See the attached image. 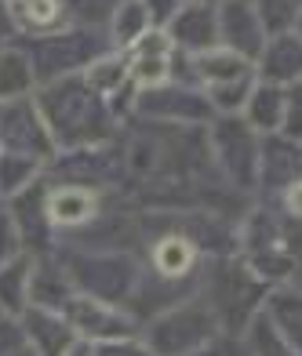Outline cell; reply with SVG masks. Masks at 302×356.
Returning <instances> with one entry per match:
<instances>
[{"label": "cell", "instance_id": "obj_1", "mask_svg": "<svg viewBox=\"0 0 302 356\" xmlns=\"http://www.w3.org/2000/svg\"><path fill=\"white\" fill-rule=\"evenodd\" d=\"M33 102L40 117L51 131V142L58 153L73 149H95V145H109L117 138V117L106 99H99L84 76H62L51 84H40L33 91Z\"/></svg>", "mask_w": 302, "mask_h": 356}, {"label": "cell", "instance_id": "obj_2", "mask_svg": "<svg viewBox=\"0 0 302 356\" xmlns=\"http://www.w3.org/2000/svg\"><path fill=\"white\" fill-rule=\"evenodd\" d=\"M22 47H26L29 62H33L37 88L51 84V80H62V76L84 73L91 58H99L102 51H113L106 33L81 29V26H66V29H58V33H51V37L26 40Z\"/></svg>", "mask_w": 302, "mask_h": 356}, {"label": "cell", "instance_id": "obj_3", "mask_svg": "<svg viewBox=\"0 0 302 356\" xmlns=\"http://www.w3.org/2000/svg\"><path fill=\"white\" fill-rule=\"evenodd\" d=\"M208 138V153L215 160L218 175L226 178L233 189H259V149L262 135L251 131L244 117H212V124L204 127Z\"/></svg>", "mask_w": 302, "mask_h": 356}, {"label": "cell", "instance_id": "obj_4", "mask_svg": "<svg viewBox=\"0 0 302 356\" xmlns=\"http://www.w3.org/2000/svg\"><path fill=\"white\" fill-rule=\"evenodd\" d=\"M262 295H266V284L248 269V262L222 258L218 269H212V277H208L204 302L212 305L222 331H244L248 320L262 309V302H266Z\"/></svg>", "mask_w": 302, "mask_h": 356}, {"label": "cell", "instance_id": "obj_5", "mask_svg": "<svg viewBox=\"0 0 302 356\" xmlns=\"http://www.w3.org/2000/svg\"><path fill=\"white\" fill-rule=\"evenodd\" d=\"M215 334H222V327H218L212 305L204 298H189L182 305H171L150 327H142V338L153 349V356H189L200 346H208Z\"/></svg>", "mask_w": 302, "mask_h": 356}, {"label": "cell", "instance_id": "obj_6", "mask_svg": "<svg viewBox=\"0 0 302 356\" xmlns=\"http://www.w3.org/2000/svg\"><path fill=\"white\" fill-rule=\"evenodd\" d=\"M132 117H142L146 124H164V127H208L215 113L208 106L204 88L168 80L161 88H146L135 95Z\"/></svg>", "mask_w": 302, "mask_h": 356}, {"label": "cell", "instance_id": "obj_7", "mask_svg": "<svg viewBox=\"0 0 302 356\" xmlns=\"http://www.w3.org/2000/svg\"><path fill=\"white\" fill-rule=\"evenodd\" d=\"M0 153H22L40 164H51L58 156L33 95L19 102H0Z\"/></svg>", "mask_w": 302, "mask_h": 356}, {"label": "cell", "instance_id": "obj_8", "mask_svg": "<svg viewBox=\"0 0 302 356\" xmlns=\"http://www.w3.org/2000/svg\"><path fill=\"white\" fill-rule=\"evenodd\" d=\"M62 316L70 320V327L77 331V338L99 346V342H113V338H132V334H142L138 320L132 313H124L120 305L113 302H102V298H91V295H77L66 302Z\"/></svg>", "mask_w": 302, "mask_h": 356}, {"label": "cell", "instance_id": "obj_9", "mask_svg": "<svg viewBox=\"0 0 302 356\" xmlns=\"http://www.w3.org/2000/svg\"><path fill=\"white\" fill-rule=\"evenodd\" d=\"M218 11V44L255 62L269 40V29L255 8V0H222Z\"/></svg>", "mask_w": 302, "mask_h": 356}, {"label": "cell", "instance_id": "obj_10", "mask_svg": "<svg viewBox=\"0 0 302 356\" xmlns=\"http://www.w3.org/2000/svg\"><path fill=\"white\" fill-rule=\"evenodd\" d=\"M44 211L55 233H77V229H88L91 222H99L102 197H99V189H88V186L47 182Z\"/></svg>", "mask_w": 302, "mask_h": 356}, {"label": "cell", "instance_id": "obj_11", "mask_svg": "<svg viewBox=\"0 0 302 356\" xmlns=\"http://www.w3.org/2000/svg\"><path fill=\"white\" fill-rule=\"evenodd\" d=\"M124 58H128V73H132V84L138 91L146 88H161L171 80L175 73V44L168 37V29H146L128 51H124Z\"/></svg>", "mask_w": 302, "mask_h": 356}, {"label": "cell", "instance_id": "obj_12", "mask_svg": "<svg viewBox=\"0 0 302 356\" xmlns=\"http://www.w3.org/2000/svg\"><path fill=\"white\" fill-rule=\"evenodd\" d=\"M44 197H47V175L37 178L29 189H22L19 197L8 200V215L22 236V248L37 258H44L47 244H51V233H55L51 222H47V211H44Z\"/></svg>", "mask_w": 302, "mask_h": 356}, {"label": "cell", "instance_id": "obj_13", "mask_svg": "<svg viewBox=\"0 0 302 356\" xmlns=\"http://www.w3.org/2000/svg\"><path fill=\"white\" fill-rule=\"evenodd\" d=\"M26 346L33 356H66L81 338L70 327V320L58 309H44V305H29V309L19 316Z\"/></svg>", "mask_w": 302, "mask_h": 356}, {"label": "cell", "instance_id": "obj_14", "mask_svg": "<svg viewBox=\"0 0 302 356\" xmlns=\"http://www.w3.org/2000/svg\"><path fill=\"white\" fill-rule=\"evenodd\" d=\"M302 178V145L284 135H266L259 149V189L280 193Z\"/></svg>", "mask_w": 302, "mask_h": 356}, {"label": "cell", "instance_id": "obj_15", "mask_svg": "<svg viewBox=\"0 0 302 356\" xmlns=\"http://www.w3.org/2000/svg\"><path fill=\"white\" fill-rule=\"evenodd\" d=\"M255 76L277 88L302 84V37L295 29L284 33H269L262 55L255 58Z\"/></svg>", "mask_w": 302, "mask_h": 356}, {"label": "cell", "instance_id": "obj_16", "mask_svg": "<svg viewBox=\"0 0 302 356\" xmlns=\"http://www.w3.org/2000/svg\"><path fill=\"white\" fill-rule=\"evenodd\" d=\"M218 4H182L179 15L168 22V37L175 51L200 55L218 44Z\"/></svg>", "mask_w": 302, "mask_h": 356}, {"label": "cell", "instance_id": "obj_17", "mask_svg": "<svg viewBox=\"0 0 302 356\" xmlns=\"http://www.w3.org/2000/svg\"><path fill=\"white\" fill-rule=\"evenodd\" d=\"M4 4H8V15L15 22V33L26 40L51 37V33L70 26V15H66L62 0H4Z\"/></svg>", "mask_w": 302, "mask_h": 356}, {"label": "cell", "instance_id": "obj_18", "mask_svg": "<svg viewBox=\"0 0 302 356\" xmlns=\"http://www.w3.org/2000/svg\"><path fill=\"white\" fill-rule=\"evenodd\" d=\"M189 70H193L197 88H218V84H230V80H241L255 73V62H248L244 55L230 51V47H208L200 55H189Z\"/></svg>", "mask_w": 302, "mask_h": 356}, {"label": "cell", "instance_id": "obj_19", "mask_svg": "<svg viewBox=\"0 0 302 356\" xmlns=\"http://www.w3.org/2000/svg\"><path fill=\"white\" fill-rule=\"evenodd\" d=\"M197 244L189 240L186 233H164L153 240L150 248V262L157 269V277L161 280H186L189 273L197 266Z\"/></svg>", "mask_w": 302, "mask_h": 356}, {"label": "cell", "instance_id": "obj_20", "mask_svg": "<svg viewBox=\"0 0 302 356\" xmlns=\"http://www.w3.org/2000/svg\"><path fill=\"white\" fill-rule=\"evenodd\" d=\"M284 99H288V88H277V84H266V80L255 76V88L248 95V106L241 117L248 120L251 131L266 135H280V124H284Z\"/></svg>", "mask_w": 302, "mask_h": 356}, {"label": "cell", "instance_id": "obj_21", "mask_svg": "<svg viewBox=\"0 0 302 356\" xmlns=\"http://www.w3.org/2000/svg\"><path fill=\"white\" fill-rule=\"evenodd\" d=\"M33 269H37V254H29V251H22L19 258H11L8 266H0V313L19 320L29 309Z\"/></svg>", "mask_w": 302, "mask_h": 356}, {"label": "cell", "instance_id": "obj_22", "mask_svg": "<svg viewBox=\"0 0 302 356\" xmlns=\"http://www.w3.org/2000/svg\"><path fill=\"white\" fill-rule=\"evenodd\" d=\"M37 91V73L26 47L15 40L0 47V102H19Z\"/></svg>", "mask_w": 302, "mask_h": 356}, {"label": "cell", "instance_id": "obj_23", "mask_svg": "<svg viewBox=\"0 0 302 356\" xmlns=\"http://www.w3.org/2000/svg\"><path fill=\"white\" fill-rule=\"evenodd\" d=\"M77 295L70 273L62 269L58 258H37L33 269V287H29V305H44V309H66V302Z\"/></svg>", "mask_w": 302, "mask_h": 356}, {"label": "cell", "instance_id": "obj_24", "mask_svg": "<svg viewBox=\"0 0 302 356\" xmlns=\"http://www.w3.org/2000/svg\"><path fill=\"white\" fill-rule=\"evenodd\" d=\"M81 76H84V84L106 102H113L117 95H124L132 88V73H128V58H124V51H102L99 58L88 62V70Z\"/></svg>", "mask_w": 302, "mask_h": 356}, {"label": "cell", "instance_id": "obj_25", "mask_svg": "<svg viewBox=\"0 0 302 356\" xmlns=\"http://www.w3.org/2000/svg\"><path fill=\"white\" fill-rule=\"evenodd\" d=\"M244 349H248V356H302L288 342V338L280 334V327L269 320L266 309H259L255 316L248 320V327H244Z\"/></svg>", "mask_w": 302, "mask_h": 356}, {"label": "cell", "instance_id": "obj_26", "mask_svg": "<svg viewBox=\"0 0 302 356\" xmlns=\"http://www.w3.org/2000/svg\"><path fill=\"white\" fill-rule=\"evenodd\" d=\"M262 309L280 327V334L302 353V291L280 287V291H273V295L262 302Z\"/></svg>", "mask_w": 302, "mask_h": 356}, {"label": "cell", "instance_id": "obj_27", "mask_svg": "<svg viewBox=\"0 0 302 356\" xmlns=\"http://www.w3.org/2000/svg\"><path fill=\"white\" fill-rule=\"evenodd\" d=\"M146 29H153V26H150V15H146V8H142V0H124V4L113 11L109 26H106V37H109V47H113V51H128Z\"/></svg>", "mask_w": 302, "mask_h": 356}, {"label": "cell", "instance_id": "obj_28", "mask_svg": "<svg viewBox=\"0 0 302 356\" xmlns=\"http://www.w3.org/2000/svg\"><path fill=\"white\" fill-rule=\"evenodd\" d=\"M44 175H47V164H40V160H33V156L0 153V197L4 200L19 197L22 189H29Z\"/></svg>", "mask_w": 302, "mask_h": 356}, {"label": "cell", "instance_id": "obj_29", "mask_svg": "<svg viewBox=\"0 0 302 356\" xmlns=\"http://www.w3.org/2000/svg\"><path fill=\"white\" fill-rule=\"evenodd\" d=\"M251 88H255V73L241 76V80H230V84H218V88H204V95H208V106H212L215 117H241Z\"/></svg>", "mask_w": 302, "mask_h": 356}, {"label": "cell", "instance_id": "obj_30", "mask_svg": "<svg viewBox=\"0 0 302 356\" xmlns=\"http://www.w3.org/2000/svg\"><path fill=\"white\" fill-rule=\"evenodd\" d=\"M70 15V26H81V29H95V33H106L113 11L124 4V0H62Z\"/></svg>", "mask_w": 302, "mask_h": 356}, {"label": "cell", "instance_id": "obj_31", "mask_svg": "<svg viewBox=\"0 0 302 356\" xmlns=\"http://www.w3.org/2000/svg\"><path fill=\"white\" fill-rule=\"evenodd\" d=\"M255 8H259L269 33H284V29L295 26L299 11H302V0H255Z\"/></svg>", "mask_w": 302, "mask_h": 356}, {"label": "cell", "instance_id": "obj_32", "mask_svg": "<svg viewBox=\"0 0 302 356\" xmlns=\"http://www.w3.org/2000/svg\"><path fill=\"white\" fill-rule=\"evenodd\" d=\"M280 135L302 145V84H292V88H288V99H284V124H280Z\"/></svg>", "mask_w": 302, "mask_h": 356}, {"label": "cell", "instance_id": "obj_33", "mask_svg": "<svg viewBox=\"0 0 302 356\" xmlns=\"http://www.w3.org/2000/svg\"><path fill=\"white\" fill-rule=\"evenodd\" d=\"M95 356H153V349L146 346V338H142V334H132V338L99 342V346H95Z\"/></svg>", "mask_w": 302, "mask_h": 356}, {"label": "cell", "instance_id": "obj_34", "mask_svg": "<svg viewBox=\"0 0 302 356\" xmlns=\"http://www.w3.org/2000/svg\"><path fill=\"white\" fill-rule=\"evenodd\" d=\"M22 251H26L22 248V236H19V229H15L8 207H4V215H0V266H8L11 258H19Z\"/></svg>", "mask_w": 302, "mask_h": 356}, {"label": "cell", "instance_id": "obj_35", "mask_svg": "<svg viewBox=\"0 0 302 356\" xmlns=\"http://www.w3.org/2000/svg\"><path fill=\"white\" fill-rule=\"evenodd\" d=\"M142 8H146L153 29H168V22L175 19V15H179L182 0H142Z\"/></svg>", "mask_w": 302, "mask_h": 356}, {"label": "cell", "instance_id": "obj_36", "mask_svg": "<svg viewBox=\"0 0 302 356\" xmlns=\"http://www.w3.org/2000/svg\"><path fill=\"white\" fill-rule=\"evenodd\" d=\"M189 356H237V346H230V338L215 334L208 346H200L197 353H189Z\"/></svg>", "mask_w": 302, "mask_h": 356}, {"label": "cell", "instance_id": "obj_37", "mask_svg": "<svg viewBox=\"0 0 302 356\" xmlns=\"http://www.w3.org/2000/svg\"><path fill=\"white\" fill-rule=\"evenodd\" d=\"M284 211L295 215V218H302V178H299L292 189H284Z\"/></svg>", "mask_w": 302, "mask_h": 356}, {"label": "cell", "instance_id": "obj_38", "mask_svg": "<svg viewBox=\"0 0 302 356\" xmlns=\"http://www.w3.org/2000/svg\"><path fill=\"white\" fill-rule=\"evenodd\" d=\"M15 40H19V33H15V22H11V15H8V4L0 0V47L15 44Z\"/></svg>", "mask_w": 302, "mask_h": 356}, {"label": "cell", "instance_id": "obj_39", "mask_svg": "<svg viewBox=\"0 0 302 356\" xmlns=\"http://www.w3.org/2000/svg\"><path fill=\"white\" fill-rule=\"evenodd\" d=\"M66 356H95V346H91V342H84V338H81V342H77V346H73V349H70Z\"/></svg>", "mask_w": 302, "mask_h": 356}, {"label": "cell", "instance_id": "obj_40", "mask_svg": "<svg viewBox=\"0 0 302 356\" xmlns=\"http://www.w3.org/2000/svg\"><path fill=\"white\" fill-rule=\"evenodd\" d=\"M182 4H222V0H182Z\"/></svg>", "mask_w": 302, "mask_h": 356}, {"label": "cell", "instance_id": "obj_41", "mask_svg": "<svg viewBox=\"0 0 302 356\" xmlns=\"http://www.w3.org/2000/svg\"><path fill=\"white\" fill-rule=\"evenodd\" d=\"M292 29H295V33L302 37V11H299V19H295V26H292Z\"/></svg>", "mask_w": 302, "mask_h": 356}]
</instances>
